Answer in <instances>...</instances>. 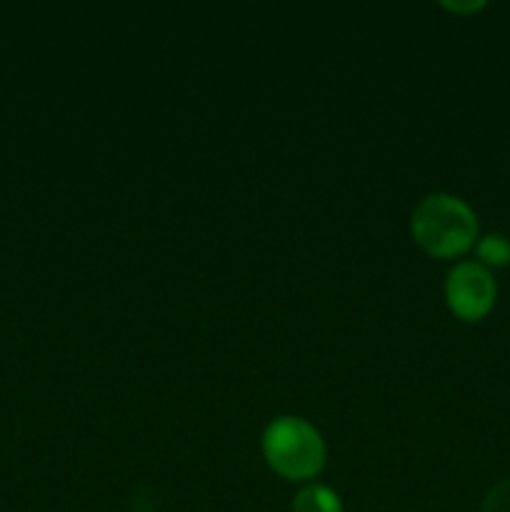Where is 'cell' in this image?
I'll use <instances>...</instances> for the list:
<instances>
[{
	"mask_svg": "<svg viewBox=\"0 0 510 512\" xmlns=\"http://www.w3.org/2000/svg\"><path fill=\"white\" fill-rule=\"evenodd\" d=\"M263 450L268 463L285 478H310L323 468L325 445L318 430L300 418H278L265 428Z\"/></svg>",
	"mask_w": 510,
	"mask_h": 512,
	"instance_id": "2",
	"label": "cell"
},
{
	"mask_svg": "<svg viewBox=\"0 0 510 512\" xmlns=\"http://www.w3.org/2000/svg\"><path fill=\"white\" fill-rule=\"evenodd\" d=\"M478 253L480 258L493 265L510 263V240L503 235H485L478 245Z\"/></svg>",
	"mask_w": 510,
	"mask_h": 512,
	"instance_id": "5",
	"label": "cell"
},
{
	"mask_svg": "<svg viewBox=\"0 0 510 512\" xmlns=\"http://www.w3.org/2000/svg\"><path fill=\"white\" fill-rule=\"evenodd\" d=\"M480 512H510V478L500 480L488 490Z\"/></svg>",
	"mask_w": 510,
	"mask_h": 512,
	"instance_id": "6",
	"label": "cell"
},
{
	"mask_svg": "<svg viewBox=\"0 0 510 512\" xmlns=\"http://www.w3.org/2000/svg\"><path fill=\"white\" fill-rule=\"evenodd\" d=\"M450 308L465 320H475L490 310L495 300V280L483 265L460 263L450 270L445 283Z\"/></svg>",
	"mask_w": 510,
	"mask_h": 512,
	"instance_id": "3",
	"label": "cell"
},
{
	"mask_svg": "<svg viewBox=\"0 0 510 512\" xmlns=\"http://www.w3.org/2000/svg\"><path fill=\"white\" fill-rule=\"evenodd\" d=\"M413 233L428 253L445 258V255L463 253L473 243L478 233V220L468 203L455 195L435 193L420 200L415 208Z\"/></svg>",
	"mask_w": 510,
	"mask_h": 512,
	"instance_id": "1",
	"label": "cell"
},
{
	"mask_svg": "<svg viewBox=\"0 0 510 512\" xmlns=\"http://www.w3.org/2000/svg\"><path fill=\"white\" fill-rule=\"evenodd\" d=\"M293 512H343V510H340V500L333 490L313 485V488L300 490L298 498H295L293 503Z\"/></svg>",
	"mask_w": 510,
	"mask_h": 512,
	"instance_id": "4",
	"label": "cell"
}]
</instances>
